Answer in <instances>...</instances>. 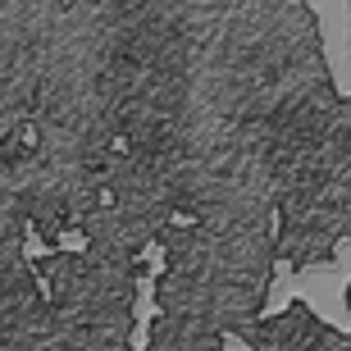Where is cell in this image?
Masks as SVG:
<instances>
[{
    "instance_id": "6da1fadb",
    "label": "cell",
    "mask_w": 351,
    "mask_h": 351,
    "mask_svg": "<svg viewBox=\"0 0 351 351\" xmlns=\"http://www.w3.org/2000/svg\"><path fill=\"white\" fill-rule=\"evenodd\" d=\"M292 301H297V269H292L287 256H278L274 261V287H269V301L261 306V319H278Z\"/></svg>"
},
{
    "instance_id": "7a4b0ae2",
    "label": "cell",
    "mask_w": 351,
    "mask_h": 351,
    "mask_svg": "<svg viewBox=\"0 0 351 351\" xmlns=\"http://www.w3.org/2000/svg\"><path fill=\"white\" fill-rule=\"evenodd\" d=\"M160 315V301H156V278L151 274H142L137 278V297H132V328H142V333H151V319Z\"/></svg>"
},
{
    "instance_id": "3957f363",
    "label": "cell",
    "mask_w": 351,
    "mask_h": 351,
    "mask_svg": "<svg viewBox=\"0 0 351 351\" xmlns=\"http://www.w3.org/2000/svg\"><path fill=\"white\" fill-rule=\"evenodd\" d=\"M41 256H55V247H51V242H46V237L37 233V223H32V219H23V261L32 265V269H37V265H41Z\"/></svg>"
},
{
    "instance_id": "277c9868",
    "label": "cell",
    "mask_w": 351,
    "mask_h": 351,
    "mask_svg": "<svg viewBox=\"0 0 351 351\" xmlns=\"http://www.w3.org/2000/svg\"><path fill=\"white\" fill-rule=\"evenodd\" d=\"M142 265H146V274H151V278H160V274L169 269V256H165V247H160V242H146V247H142Z\"/></svg>"
},
{
    "instance_id": "5b68a950",
    "label": "cell",
    "mask_w": 351,
    "mask_h": 351,
    "mask_svg": "<svg viewBox=\"0 0 351 351\" xmlns=\"http://www.w3.org/2000/svg\"><path fill=\"white\" fill-rule=\"evenodd\" d=\"M51 247L55 251H87V237H82V233H64L60 242H51Z\"/></svg>"
},
{
    "instance_id": "8992f818",
    "label": "cell",
    "mask_w": 351,
    "mask_h": 351,
    "mask_svg": "<svg viewBox=\"0 0 351 351\" xmlns=\"http://www.w3.org/2000/svg\"><path fill=\"white\" fill-rule=\"evenodd\" d=\"M219 347H223V351H251L247 342L237 338V333H228V328H219Z\"/></svg>"
},
{
    "instance_id": "52a82bcc",
    "label": "cell",
    "mask_w": 351,
    "mask_h": 351,
    "mask_svg": "<svg viewBox=\"0 0 351 351\" xmlns=\"http://www.w3.org/2000/svg\"><path fill=\"white\" fill-rule=\"evenodd\" d=\"M169 223H173V228H192V215H182V210H173V215H169Z\"/></svg>"
}]
</instances>
